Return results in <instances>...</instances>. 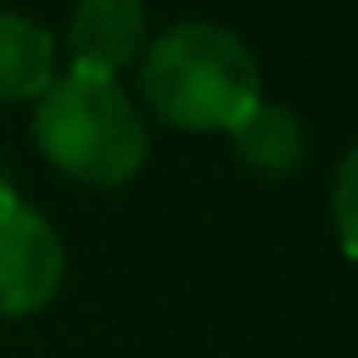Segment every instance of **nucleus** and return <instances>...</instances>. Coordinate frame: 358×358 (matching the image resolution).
<instances>
[{
	"mask_svg": "<svg viewBox=\"0 0 358 358\" xmlns=\"http://www.w3.org/2000/svg\"><path fill=\"white\" fill-rule=\"evenodd\" d=\"M55 84V35L25 15L0 10V103L45 99Z\"/></svg>",
	"mask_w": 358,
	"mask_h": 358,
	"instance_id": "6",
	"label": "nucleus"
},
{
	"mask_svg": "<svg viewBox=\"0 0 358 358\" xmlns=\"http://www.w3.org/2000/svg\"><path fill=\"white\" fill-rule=\"evenodd\" d=\"M40 152L84 187H123L148 162V123L118 79L64 74L35 108Z\"/></svg>",
	"mask_w": 358,
	"mask_h": 358,
	"instance_id": "2",
	"label": "nucleus"
},
{
	"mask_svg": "<svg viewBox=\"0 0 358 358\" xmlns=\"http://www.w3.org/2000/svg\"><path fill=\"white\" fill-rule=\"evenodd\" d=\"M148 10L143 0H79L69 15V55L79 74L113 79L143 55Z\"/></svg>",
	"mask_w": 358,
	"mask_h": 358,
	"instance_id": "4",
	"label": "nucleus"
},
{
	"mask_svg": "<svg viewBox=\"0 0 358 358\" xmlns=\"http://www.w3.org/2000/svg\"><path fill=\"white\" fill-rule=\"evenodd\" d=\"M231 148H236V157L250 172H260V177H289L309 157V133H304L299 113H289L280 103H255L231 128Z\"/></svg>",
	"mask_w": 358,
	"mask_h": 358,
	"instance_id": "5",
	"label": "nucleus"
},
{
	"mask_svg": "<svg viewBox=\"0 0 358 358\" xmlns=\"http://www.w3.org/2000/svg\"><path fill=\"white\" fill-rule=\"evenodd\" d=\"M138 89L148 108L172 128L231 133L260 103V69L241 35H231L226 25L187 20L148 45Z\"/></svg>",
	"mask_w": 358,
	"mask_h": 358,
	"instance_id": "1",
	"label": "nucleus"
},
{
	"mask_svg": "<svg viewBox=\"0 0 358 358\" xmlns=\"http://www.w3.org/2000/svg\"><path fill=\"white\" fill-rule=\"evenodd\" d=\"M64 285V245L55 226L0 182V314L45 309Z\"/></svg>",
	"mask_w": 358,
	"mask_h": 358,
	"instance_id": "3",
	"label": "nucleus"
},
{
	"mask_svg": "<svg viewBox=\"0 0 358 358\" xmlns=\"http://www.w3.org/2000/svg\"><path fill=\"white\" fill-rule=\"evenodd\" d=\"M329 206H334V231H338L343 255L358 260V148L343 152V162H338V172H334Z\"/></svg>",
	"mask_w": 358,
	"mask_h": 358,
	"instance_id": "7",
	"label": "nucleus"
}]
</instances>
